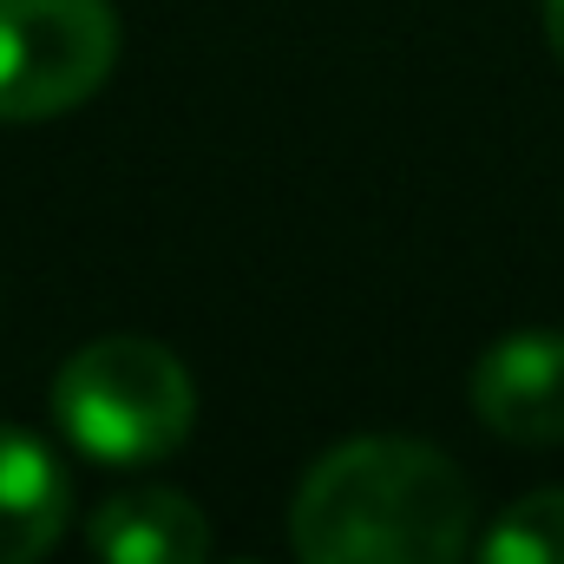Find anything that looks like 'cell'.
I'll return each mask as SVG.
<instances>
[{
    "label": "cell",
    "instance_id": "cell-4",
    "mask_svg": "<svg viewBox=\"0 0 564 564\" xmlns=\"http://www.w3.org/2000/svg\"><path fill=\"white\" fill-rule=\"evenodd\" d=\"M473 414L512 446L564 440V328H519L473 368Z\"/></svg>",
    "mask_w": 564,
    "mask_h": 564
},
{
    "label": "cell",
    "instance_id": "cell-2",
    "mask_svg": "<svg viewBox=\"0 0 564 564\" xmlns=\"http://www.w3.org/2000/svg\"><path fill=\"white\" fill-rule=\"evenodd\" d=\"M53 421L86 459L151 466V459H171L191 440L197 394H191L184 361L164 341H151V335H99L59 368Z\"/></svg>",
    "mask_w": 564,
    "mask_h": 564
},
{
    "label": "cell",
    "instance_id": "cell-3",
    "mask_svg": "<svg viewBox=\"0 0 564 564\" xmlns=\"http://www.w3.org/2000/svg\"><path fill=\"white\" fill-rule=\"evenodd\" d=\"M119 59L112 0H0V119H53L86 106Z\"/></svg>",
    "mask_w": 564,
    "mask_h": 564
},
{
    "label": "cell",
    "instance_id": "cell-6",
    "mask_svg": "<svg viewBox=\"0 0 564 564\" xmlns=\"http://www.w3.org/2000/svg\"><path fill=\"white\" fill-rule=\"evenodd\" d=\"M66 512V466L26 426H0V564H40L59 545Z\"/></svg>",
    "mask_w": 564,
    "mask_h": 564
},
{
    "label": "cell",
    "instance_id": "cell-8",
    "mask_svg": "<svg viewBox=\"0 0 564 564\" xmlns=\"http://www.w3.org/2000/svg\"><path fill=\"white\" fill-rule=\"evenodd\" d=\"M545 40H552V53L564 59V0H545Z\"/></svg>",
    "mask_w": 564,
    "mask_h": 564
},
{
    "label": "cell",
    "instance_id": "cell-5",
    "mask_svg": "<svg viewBox=\"0 0 564 564\" xmlns=\"http://www.w3.org/2000/svg\"><path fill=\"white\" fill-rule=\"evenodd\" d=\"M93 558L99 564H204L210 519L171 486H126L93 512Z\"/></svg>",
    "mask_w": 564,
    "mask_h": 564
},
{
    "label": "cell",
    "instance_id": "cell-7",
    "mask_svg": "<svg viewBox=\"0 0 564 564\" xmlns=\"http://www.w3.org/2000/svg\"><path fill=\"white\" fill-rule=\"evenodd\" d=\"M479 564H564V486L525 492L486 532Z\"/></svg>",
    "mask_w": 564,
    "mask_h": 564
},
{
    "label": "cell",
    "instance_id": "cell-1",
    "mask_svg": "<svg viewBox=\"0 0 564 564\" xmlns=\"http://www.w3.org/2000/svg\"><path fill=\"white\" fill-rule=\"evenodd\" d=\"M289 545L302 564H459L473 545V486L421 440L361 433L302 473Z\"/></svg>",
    "mask_w": 564,
    "mask_h": 564
}]
</instances>
